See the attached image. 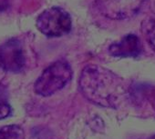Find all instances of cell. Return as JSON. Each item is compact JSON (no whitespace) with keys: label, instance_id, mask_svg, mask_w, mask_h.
I'll return each instance as SVG.
<instances>
[{"label":"cell","instance_id":"cell-7","mask_svg":"<svg viewBox=\"0 0 155 139\" xmlns=\"http://www.w3.org/2000/svg\"><path fill=\"white\" fill-rule=\"evenodd\" d=\"M141 32L150 48L155 52V19L150 17L145 19L141 24Z\"/></svg>","mask_w":155,"mask_h":139},{"label":"cell","instance_id":"cell-1","mask_svg":"<svg viewBox=\"0 0 155 139\" xmlns=\"http://www.w3.org/2000/svg\"><path fill=\"white\" fill-rule=\"evenodd\" d=\"M80 87L88 100L102 106H115L121 94L118 77L98 65H88L83 69Z\"/></svg>","mask_w":155,"mask_h":139},{"label":"cell","instance_id":"cell-10","mask_svg":"<svg viewBox=\"0 0 155 139\" xmlns=\"http://www.w3.org/2000/svg\"><path fill=\"white\" fill-rule=\"evenodd\" d=\"M9 7V0H0V12L7 10Z\"/></svg>","mask_w":155,"mask_h":139},{"label":"cell","instance_id":"cell-4","mask_svg":"<svg viewBox=\"0 0 155 139\" xmlns=\"http://www.w3.org/2000/svg\"><path fill=\"white\" fill-rule=\"evenodd\" d=\"M26 65V55L22 43L16 39H9L0 45V67L11 73H18Z\"/></svg>","mask_w":155,"mask_h":139},{"label":"cell","instance_id":"cell-3","mask_svg":"<svg viewBox=\"0 0 155 139\" xmlns=\"http://www.w3.org/2000/svg\"><path fill=\"white\" fill-rule=\"evenodd\" d=\"M37 27L43 35L48 37H59L70 32L72 20L65 9L53 7L44 10L38 16Z\"/></svg>","mask_w":155,"mask_h":139},{"label":"cell","instance_id":"cell-12","mask_svg":"<svg viewBox=\"0 0 155 139\" xmlns=\"http://www.w3.org/2000/svg\"><path fill=\"white\" fill-rule=\"evenodd\" d=\"M150 139H155V134H154V135H152Z\"/></svg>","mask_w":155,"mask_h":139},{"label":"cell","instance_id":"cell-9","mask_svg":"<svg viewBox=\"0 0 155 139\" xmlns=\"http://www.w3.org/2000/svg\"><path fill=\"white\" fill-rule=\"evenodd\" d=\"M11 114V107L6 100L0 99V120L8 117Z\"/></svg>","mask_w":155,"mask_h":139},{"label":"cell","instance_id":"cell-5","mask_svg":"<svg viewBox=\"0 0 155 139\" xmlns=\"http://www.w3.org/2000/svg\"><path fill=\"white\" fill-rule=\"evenodd\" d=\"M145 0H98L103 14L111 19L129 18L140 10Z\"/></svg>","mask_w":155,"mask_h":139},{"label":"cell","instance_id":"cell-2","mask_svg":"<svg viewBox=\"0 0 155 139\" xmlns=\"http://www.w3.org/2000/svg\"><path fill=\"white\" fill-rule=\"evenodd\" d=\"M72 77V69L67 61L59 60L46 68L35 83V91L42 96H49L62 89Z\"/></svg>","mask_w":155,"mask_h":139},{"label":"cell","instance_id":"cell-6","mask_svg":"<svg viewBox=\"0 0 155 139\" xmlns=\"http://www.w3.org/2000/svg\"><path fill=\"white\" fill-rule=\"evenodd\" d=\"M109 51L116 57H136L141 51V44L137 36L129 34L119 42L110 45Z\"/></svg>","mask_w":155,"mask_h":139},{"label":"cell","instance_id":"cell-8","mask_svg":"<svg viewBox=\"0 0 155 139\" xmlns=\"http://www.w3.org/2000/svg\"><path fill=\"white\" fill-rule=\"evenodd\" d=\"M0 139H25V132L16 125L0 127Z\"/></svg>","mask_w":155,"mask_h":139},{"label":"cell","instance_id":"cell-11","mask_svg":"<svg viewBox=\"0 0 155 139\" xmlns=\"http://www.w3.org/2000/svg\"><path fill=\"white\" fill-rule=\"evenodd\" d=\"M151 105H152V107H153V109L155 110V93H154V94H153V96H152Z\"/></svg>","mask_w":155,"mask_h":139}]
</instances>
